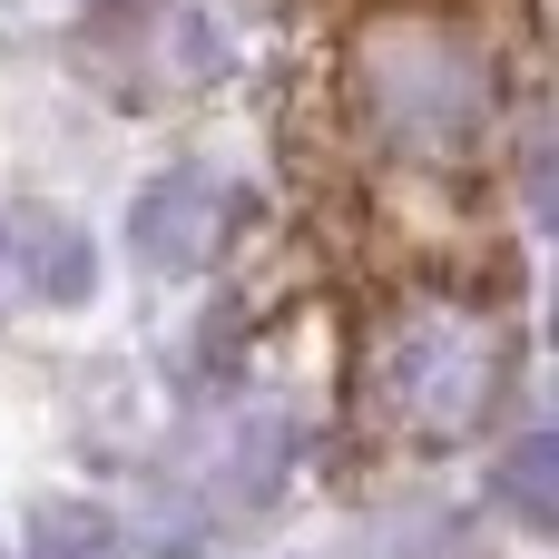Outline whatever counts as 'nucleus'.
I'll list each match as a JSON object with an SVG mask.
<instances>
[{
    "label": "nucleus",
    "mask_w": 559,
    "mask_h": 559,
    "mask_svg": "<svg viewBox=\"0 0 559 559\" xmlns=\"http://www.w3.org/2000/svg\"><path fill=\"white\" fill-rule=\"evenodd\" d=\"M373 383H383V403H393L403 432L452 442V432H472V413L491 403L501 373H491V334H472V324H452V314H413V324L383 344Z\"/></svg>",
    "instance_id": "f257e3e1"
},
{
    "label": "nucleus",
    "mask_w": 559,
    "mask_h": 559,
    "mask_svg": "<svg viewBox=\"0 0 559 559\" xmlns=\"http://www.w3.org/2000/svg\"><path fill=\"white\" fill-rule=\"evenodd\" d=\"M216 236H226V187L216 177L187 167V177L147 187V206H138V255L147 265H206Z\"/></svg>",
    "instance_id": "f03ea898"
},
{
    "label": "nucleus",
    "mask_w": 559,
    "mask_h": 559,
    "mask_svg": "<svg viewBox=\"0 0 559 559\" xmlns=\"http://www.w3.org/2000/svg\"><path fill=\"white\" fill-rule=\"evenodd\" d=\"M0 255H10V265H29V285H39L49 305L88 295V246H79L59 216H10V226H0Z\"/></svg>",
    "instance_id": "7ed1b4c3"
},
{
    "label": "nucleus",
    "mask_w": 559,
    "mask_h": 559,
    "mask_svg": "<svg viewBox=\"0 0 559 559\" xmlns=\"http://www.w3.org/2000/svg\"><path fill=\"white\" fill-rule=\"evenodd\" d=\"M550 462H559V442H550V432H531V442L491 472V491L521 511V531H550V521H559V511H550Z\"/></svg>",
    "instance_id": "20e7f679"
}]
</instances>
